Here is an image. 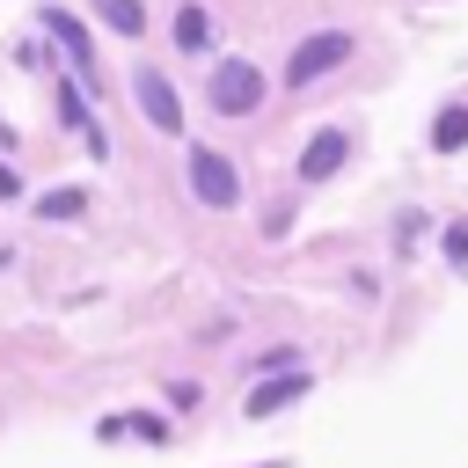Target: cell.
<instances>
[{
	"mask_svg": "<svg viewBox=\"0 0 468 468\" xmlns=\"http://www.w3.org/2000/svg\"><path fill=\"white\" fill-rule=\"evenodd\" d=\"M205 95H212V110H227V117H249V110L263 102V73H256L249 58H227V66H212Z\"/></svg>",
	"mask_w": 468,
	"mask_h": 468,
	"instance_id": "cell-1",
	"label": "cell"
},
{
	"mask_svg": "<svg viewBox=\"0 0 468 468\" xmlns=\"http://www.w3.org/2000/svg\"><path fill=\"white\" fill-rule=\"evenodd\" d=\"M344 58H351V37H344V29H322V37H307V44L285 58V80H292V88H307V80H322V73H329V66H344Z\"/></svg>",
	"mask_w": 468,
	"mask_h": 468,
	"instance_id": "cell-2",
	"label": "cell"
},
{
	"mask_svg": "<svg viewBox=\"0 0 468 468\" xmlns=\"http://www.w3.org/2000/svg\"><path fill=\"white\" fill-rule=\"evenodd\" d=\"M190 190H197L212 212H227V205L241 197V183H234V161H227V154H212V146H190Z\"/></svg>",
	"mask_w": 468,
	"mask_h": 468,
	"instance_id": "cell-3",
	"label": "cell"
},
{
	"mask_svg": "<svg viewBox=\"0 0 468 468\" xmlns=\"http://www.w3.org/2000/svg\"><path fill=\"white\" fill-rule=\"evenodd\" d=\"M139 110L154 117V132H183V102H176V88H168V73H139Z\"/></svg>",
	"mask_w": 468,
	"mask_h": 468,
	"instance_id": "cell-4",
	"label": "cell"
},
{
	"mask_svg": "<svg viewBox=\"0 0 468 468\" xmlns=\"http://www.w3.org/2000/svg\"><path fill=\"white\" fill-rule=\"evenodd\" d=\"M344 154H351V139H344V132H314V139H307V154H300V183L336 176V168H344Z\"/></svg>",
	"mask_w": 468,
	"mask_h": 468,
	"instance_id": "cell-5",
	"label": "cell"
},
{
	"mask_svg": "<svg viewBox=\"0 0 468 468\" xmlns=\"http://www.w3.org/2000/svg\"><path fill=\"white\" fill-rule=\"evenodd\" d=\"M292 395H307V373H300V366H285L278 380H256V388H249V417L263 424V417H271V410H285Z\"/></svg>",
	"mask_w": 468,
	"mask_h": 468,
	"instance_id": "cell-6",
	"label": "cell"
},
{
	"mask_svg": "<svg viewBox=\"0 0 468 468\" xmlns=\"http://www.w3.org/2000/svg\"><path fill=\"white\" fill-rule=\"evenodd\" d=\"M44 29H51L58 44H66V58H73L80 73H95V44H88V29H80V22L66 15V7H44Z\"/></svg>",
	"mask_w": 468,
	"mask_h": 468,
	"instance_id": "cell-7",
	"label": "cell"
},
{
	"mask_svg": "<svg viewBox=\"0 0 468 468\" xmlns=\"http://www.w3.org/2000/svg\"><path fill=\"white\" fill-rule=\"evenodd\" d=\"M176 44H183V51H205V44H212V15H205L197 0L176 7Z\"/></svg>",
	"mask_w": 468,
	"mask_h": 468,
	"instance_id": "cell-8",
	"label": "cell"
},
{
	"mask_svg": "<svg viewBox=\"0 0 468 468\" xmlns=\"http://www.w3.org/2000/svg\"><path fill=\"white\" fill-rule=\"evenodd\" d=\"M431 146H439V154H461V146H468V110H439V117H431Z\"/></svg>",
	"mask_w": 468,
	"mask_h": 468,
	"instance_id": "cell-9",
	"label": "cell"
},
{
	"mask_svg": "<svg viewBox=\"0 0 468 468\" xmlns=\"http://www.w3.org/2000/svg\"><path fill=\"white\" fill-rule=\"evenodd\" d=\"M95 7H102V22H110L117 37H139V29H146V7H139V0H95Z\"/></svg>",
	"mask_w": 468,
	"mask_h": 468,
	"instance_id": "cell-10",
	"label": "cell"
},
{
	"mask_svg": "<svg viewBox=\"0 0 468 468\" xmlns=\"http://www.w3.org/2000/svg\"><path fill=\"white\" fill-rule=\"evenodd\" d=\"M80 205H88V190H44V197H37V212H44V219H73Z\"/></svg>",
	"mask_w": 468,
	"mask_h": 468,
	"instance_id": "cell-11",
	"label": "cell"
},
{
	"mask_svg": "<svg viewBox=\"0 0 468 468\" xmlns=\"http://www.w3.org/2000/svg\"><path fill=\"white\" fill-rule=\"evenodd\" d=\"M446 256H453V271H468V227H446Z\"/></svg>",
	"mask_w": 468,
	"mask_h": 468,
	"instance_id": "cell-12",
	"label": "cell"
},
{
	"mask_svg": "<svg viewBox=\"0 0 468 468\" xmlns=\"http://www.w3.org/2000/svg\"><path fill=\"white\" fill-rule=\"evenodd\" d=\"M15 190H22V183H15V176H7V168H0V197H15Z\"/></svg>",
	"mask_w": 468,
	"mask_h": 468,
	"instance_id": "cell-13",
	"label": "cell"
}]
</instances>
